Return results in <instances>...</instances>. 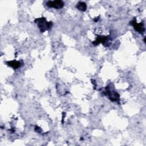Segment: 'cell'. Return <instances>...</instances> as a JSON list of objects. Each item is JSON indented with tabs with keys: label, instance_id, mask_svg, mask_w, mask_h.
I'll list each match as a JSON object with an SVG mask.
<instances>
[{
	"label": "cell",
	"instance_id": "6da1fadb",
	"mask_svg": "<svg viewBox=\"0 0 146 146\" xmlns=\"http://www.w3.org/2000/svg\"><path fill=\"white\" fill-rule=\"evenodd\" d=\"M34 22L38 25L41 33H44L45 31L51 29L52 26V22L51 21L47 22L44 17L36 18Z\"/></svg>",
	"mask_w": 146,
	"mask_h": 146
},
{
	"label": "cell",
	"instance_id": "7a4b0ae2",
	"mask_svg": "<svg viewBox=\"0 0 146 146\" xmlns=\"http://www.w3.org/2000/svg\"><path fill=\"white\" fill-rule=\"evenodd\" d=\"M104 95H107L109 99L112 102H117L119 100V94L115 91L111 89L110 84L106 86L104 91Z\"/></svg>",
	"mask_w": 146,
	"mask_h": 146
},
{
	"label": "cell",
	"instance_id": "3957f363",
	"mask_svg": "<svg viewBox=\"0 0 146 146\" xmlns=\"http://www.w3.org/2000/svg\"><path fill=\"white\" fill-rule=\"evenodd\" d=\"M109 40H110V36L98 35L97 36L96 39L92 42V44L94 46H97L98 44L101 43L104 46H107V45H109V43H108Z\"/></svg>",
	"mask_w": 146,
	"mask_h": 146
},
{
	"label": "cell",
	"instance_id": "277c9868",
	"mask_svg": "<svg viewBox=\"0 0 146 146\" xmlns=\"http://www.w3.org/2000/svg\"><path fill=\"white\" fill-rule=\"evenodd\" d=\"M130 24L133 26L134 29L137 31L138 33H140V34H143L145 31V28H144V23L143 22L141 23H137L136 21V19H135L134 20L130 22Z\"/></svg>",
	"mask_w": 146,
	"mask_h": 146
},
{
	"label": "cell",
	"instance_id": "5b68a950",
	"mask_svg": "<svg viewBox=\"0 0 146 146\" xmlns=\"http://www.w3.org/2000/svg\"><path fill=\"white\" fill-rule=\"evenodd\" d=\"M46 5L48 7H53L56 9H61L64 6V2L60 0L58 1H48L46 3Z\"/></svg>",
	"mask_w": 146,
	"mask_h": 146
},
{
	"label": "cell",
	"instance_id": "8992f818",
	"mask_svg": "<svg viewBox=\"0 0 146 146\" xmlns=\"http://www.w3.org/2000/svg\"><path fill=\"white\" fill-rule=\"evenodd\" d=\"M6 64L8 65L9 66L13 68L14 69H17L19 68L21 65H22V63L19 61H17L15 60H11V61H7L6 62Z\"/></svg>",
	"mask_w": 146,
	"mask_h": 146
},
{
	"label": "cell",
	"instance_id": "52a82bcc",
	"mask_svg": "<svg viewBox=\"0 0 146 146\" xmlns=\"http://www.w3.org/2000/svg\"><path fill=\"white\" fill-rule=\"evenodd\" d=\"M76 7L79 10H80L81 11H85L87 9V5H86V3L84 2H82V1L79 2L77 3Z\"/></svg>",
	"mask_w": 146,
	"mask_h": 146
},
{
	"label": "cell",
	"instance_id": "ba28073f",
	"mask_svg": "<svg viewBox=\"0 0 146 146\" xmlns=\"http://www.w3.org/2000/svg\"><path fill=\"white\" fill-rule=\"evenodd\" d=\"M35 131H36L38 133H40L42 131V129L40 128V127H38V126L35 127Z\"/></svg>",
	"mask_w": 146,
	"mask_h": 146
}]
</instances>
